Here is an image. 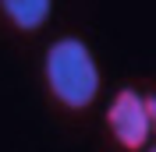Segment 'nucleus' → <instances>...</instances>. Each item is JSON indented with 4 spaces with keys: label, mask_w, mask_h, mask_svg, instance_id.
I'll return each mask as SVG.
<instances>
[{
    "label": "nucleus",
    "mask_w": 156,
    "mask_h": 152,
    "mask_svg": "<svg viewBox=\"0 0 156 152\" xmlns=\"http://www.w3.org/2000/svg\"><path fill=\"white\" fill-rule=\"evenodd\" d=\"M43 78H46L50 95L71 113L89 110L96 103L99 88H103L99 60L92 53V46L78 36H60L46 46V53H43Z\"/></svg>",
    "instance_id": "f257e3e1"
},
{
    "label": "nucleus",
    "mask_w": 156,
    "mask_h": 152,
    "mask_svg": "<svg viewBox=\"0 0 156 152\" xmlns=\"http://www.w3.org/2000/svg\"><path fill=\"white\" fill-rule=\"evenodd\" d=\"M153 127H156V99L131 85L117 88L107 106V131L114 134V142L124 152H142L153 138Z\"/></svg>",
    "instance_id": "f03ea898"
},
{
    "label": "nucleus",
    "mask_w": 156,
    "mask_h": 152,
    "mask_svg": "<svg viewBox=\"0 0 156 152\" xmlns=\"http://www.w3.org/2000/svg\"><path fill=\"white\" fill-rule=\"evenodd\" d=\"M0 14L18 32H39L53 14V0H0Z\"/></svg>",
    "instance_id": "7ed1b4c3"
},
{
    "label": "nucleus",
    "mask_w": 156,
    "mask_h": 152,
    "mask_svg": "<svg viewBox=\"0 0 156 152\" xmlns=\"http://www.w3.org/2000/svg\"><path fill=\"white\" fill-rule=\"evenodd\" d=\"M146 152H156V149H149V145H146Z\"/></svg>",
    "instance_id": "20e7f679"
}]
</instances>
